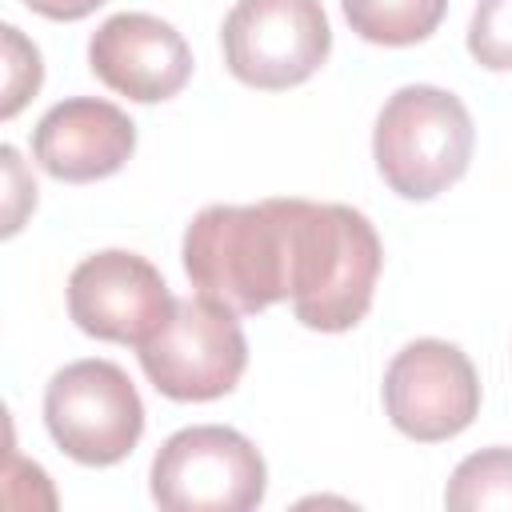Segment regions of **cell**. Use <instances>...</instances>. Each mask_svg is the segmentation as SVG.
I'll list each match as a JSON object with an SVG mask.
<instances>
[{
  "instance_id": "obj_13",
  "label": "cell",
  "mask_w": 512,
  "mask_h": 512,
  "mask_svg": "<svg viewBox=\"0 0 512 512\" xmlns=\"http://www.w3.org/2000/svg\"><path fill=\"white\" fill-rule=\"evenodd\" d=\"M444 504L456 512L512 508V448H480L456 464L444 488Z\"/></svg>"
},
{
  "instance_id": "obj_8",
  "label": "cell",
  "mask_w": 512,
  "mask_h": 512,
  "mask_svg": "<svg viewBox=\"0 0 512 512\" xmlns=\"http://www.w3.org/2000/svg\"><path fill=\"white\" fill-rule=\"evenodd\" d=\"M388 420L420 444L460 436L480 412V376L472 360L436 336L404 344L384 372Z\"/></svg>"
},
{
  "instance_id": "obj_2",
  "label": "cell",
  "mask_w": 512,
  "mask_h": 512,
  "mask_svg": "<svg viewBox=\"0 0 512 512\" xmlns=\"http://www.w3.org/2000/svg\"><path fill=\"white\" fill-rule=\"evenodd\" d=\"M292 220V316L312 332L356 328L376 296L384 248L372 220L348 204L288 196Z\"/></svg>"
},
{
  "instance_id": "obj_1",
  "label": "cell",
  "mask_w": 512,
  "mask_h": 512,
  "mask_svg": "<svg viewBox=\"0 0 512 512\" xmlns=\"http://www.w3.org/2000/svg\"><path fill=\"white\" fill-rule=\"evenodd\" d=\"M184 272L192 288L236 316H256L292 296L288 200L208 204L184 228Z\"/></svg>"
},
{
  "instance_id": "obj_14",
  "label": "cell",
  "mask_w": 512,
  "mask_h": 512,
  "mask_svg": "<svg viewBox=\"0 0 512 512\" xmlns=\"http://www.w3.org/2000/svg\"><path fill=\"white\" fill-rule=\"evenodd\" d=\"M468 52L488 72H512V0H476Z\"/></svg>"
},
{
  "instance_id": "obj_16",
  "label": "cell",
  "mask_w": 512,
  "mask_h": 512,
  "mask_svg": "<svg viewBox=\"0 0 512 512\" xmlns=\"http://www.w3.org/2000/svg\"><path fill=\"white\" fill-rule=\"evenodd\" d=\"M0 156H4V168H8V212H4V236H12L16 228H20V204L16 200H24L28 208L36 204V184L28 180L24 184V176H20V152L12 148V144H4L0 148Z\"/></svg>"
},
{
  "instance_id": "obj_9",
  "label": "cell",
  "mask_w": 512,
  "mask_h": 512,
  "mask_svg": "<svg viewBox=\"0 0 512 512\" xmlns=\"http://www.w3.org/2000/svg\"><path fill=\"white\" fill-rule=\"evenodd\" d=\"M176 296L164 276L136 252L104 248L84 256L68 276V316L84 336L112 344H148L172 316Z\"/></svg>"
},
{
  "instance_id": "obj_17",
  "label": "cell",
  "mask_w": 512,
  "mask_h": 512,
  "mask_svg": "<svg viewBox=\"0 0 512 512\" xmlns=\"http://www.w3.org/2000/svg\"><path fill=\"white\" fill-rule=\"evenodd\" d=\"M32 12H40V16H48V20H84V16H92L104 0H24Z\"/></svg>"
},
{
  "instance_id": "obj_7",
  "label": "cell",
  "mask_w": 512,
  "mask_h": 512,
  "mask_svg": "<svg viewBox=\"0 0 512 512\" xmlns=\"http://www.w3.org/2000/svg\"><path fill=\"white\" fill-rule=\"evenodd\" d=\"M220 48L240 84L280 92L320 72L332 52V28L320 0H236L224 16Z\"/></svg>"
},
{
  "instance_id": "obj_10",
  "label": "cell",
  "mask_w": 512,
  "mask_h": 512,
  "mask_svg": "<svg viewBox=\"0 0 512 512\" xmlns=\"http://www.w3.org/2000/svg\"><path fill=\"white\" fill-rule=\"evenodd\" d=\"M88 68L112 92L136 104H156L188 84L192 48L152 12H116L88 40Z\"/></svg>"
},
{
  "instance_id": "obj_11",
  "label": "cell",
  "mask_w": 512,
  "mask_h": 512,
  "mask_svg": "<svg viewBox=\"0 0 512 512\" xmlns=\"http://www.w3.org/2000/svg\"><path fill=\"white\" fill-rule=\"evenodd\" d=\"M136 152V124L112 100L72 96L52 104L36 132L32 156L36 164L64 184H92L128 164Z\"/></svg>"
},
{
  "instance_id": "obj_3",
  "label": "cell",
  "mask_w": 512,
  "mask_h": 512,
  "mask_svg": "<svg viewBox=\"0 0 512 512\" xmlns=\"http://www.w3.org/2000/svg\"><path fill=\"white\" fill-rule=\"evenodd\" d=\"M476 128L464 100L436 84L396 88L372 128V160L384 184L404 200L448 192L472 160Z\"/></svg>"
},
{
  "instance_id": "obj_4",
  "label": "cell",
  "mask_w": 512,
  "mask_h": 512,
  "mask_svg": "<svg viewBox=\"0 0 512 512\" xmlns=\"http://www.w3.org/2000/svg\"><path fill=\"white\" fill-rule=\"evenodd\" d=\"M44 424L64 456L88 468L120 464L144 436V400L112 360H72L44 388Z\"/></svg>"
},
{
  "instance_id": "obj_15",
  "label": "cell",
  "mask_w": 512,
  "mask_h": 512,
  "mask_svg": "<svg viewBox=\"0 0 512 512\" xmlns=\"http://www.w3.org/2000/svg\"><path fill=\"white\" fill-rule=\"evenodd\" d=\"M0 32H4V104H0V116L12 120L40 92L44 64H40V48L32 40H24L16 24H4Z\"/></svg>"
},
{
  "instance_id": "obj_12",
  "label": "cell",
  "mask_w": 512,
  "mask_h": 512,
  "mask_svg": "<svg viewBox=\"0 0 512 512\" xmlns=\"http://www.w3.org/2000/svg\"><path fill=\"white\" fill-rule=\"evenodd\" d=\"M340 8L360 40L384 48H408L440 28L448 0H340Z\"/></svg>"
},
{
  "instance_id": "obj_6",
  "label": "cell",
  "mask_w": 512,
  "mask_h": 512,
  "mask_svg": "<svg viewBox=\"0 0 512 512\" xmlns=\"http://www.w3.org/2000/svg\"><path fill=\"white\" fill-rule=\"evenodd\" d=\"M136 352L152 388L184 404L228 396L248 368V340L236 312L200 292L176 300L168 324Z\"/></svg>"
},
{
  "instance_id": "obj_5",
  "label": "cell",
  "mask_w": 512,
  "mask_h": 512,
  "mask_svg": "<svg viewBox=\"0 0 512 512\" xmlns=\"http://www.w3.org/2000/svg\"><path fill=\"white\" fill-rule=\"evenodd\" d=\"M148 480L164 512H248L264 500L268 468L244 432L192 424L160 444Z\"/></svg>"
}]
</instances>
